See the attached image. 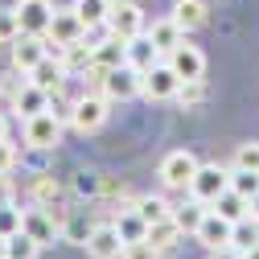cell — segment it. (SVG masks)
I'll return each mask as SVG.
<instances>
[{
  "label": "cell",
  "mask_w": 259,
  "mask_h": 259,
  "mask_svg": "<svg viewBox=\"0 0 259 259\" xmlns=\"http://www.w3.org/2000/svg\"><path fill=\"white\" fill-rule=\"evenodd\" d=\"M91 78H95V87H99V95H107V99H136V95H144V74L136 70V66H115V70H95L91 66Z\"/></svg>",
  "instance_id": "6da1fadb"
},
{
  "label": "cell",
  "mask_w": 259,
  "mask_h": 259,
  "mask_svg": "<svg viewBox=\"0 0 259 259\" xmlns=\"http://www.w3.org/2000/svg\"><path fill=\"white\" fill-rule=\"evenodd\" d=\"M107 95H82V99H74V107H70V127L74 132H99V127L107 123Z\"/></svg>",
  "instance_id": "7a4b0ae2"
},
{
  "label": "cell",
  "mask_w": 259,
  "mask_h": 259,
  "mask_svg": "<svg viewBox=\"0 0 259 259\" xmlns=\"http://www.w3.org/2000/svg\"><path fill=\"white\" fill-rule=\"evenodd\" d=\"M231 189V169H222V165H198V173H193L189 181V198H198V202H214L218 193Z\"/></svg>",
  "instance_id": "3957f363"
},
{
  "label": "cell",
  "mask_w": 259,
  "mask_h": 259,
  "mask_svg": "<svg viewBox=\"0 0 259 259\" xmlns=\"http://www.w3.org/2000/svg\"><path fill=\"white\" fill-rule=\"evenodd\" d=\"M193 173H198V156H193L189 148H177V152H169L165 160H160V181H165L169 189H189Z\"/></svg>",
  "instance_id": "277c9868"
},
{
  "label": "cell",
  "mask_w": 259,
  "mask_h": 259,
  "mask_svg": "<svg viewBox=\"0 0 259 259\" xmlns=\"http://www.w3.org/2000/svg\"><path fill=\"white\" fill-rule=\"evenodd\" d=\"M25 144L33 148H58L62 144V119L54 111H37L25 119Z\"/></svg>",
  "instance_id": "5b68a950"
},
{
  "label": "cell",
  "mask_w": 259,
  "mask_h": 259,
  "mask_svg": "<svg viewBox=\"0 0 259 259\" xmlns=\"http://www.w3.org/2000/svg\"><path fill=\"white\" fill-rule=\"evenodd\" d=\"M13 9H17V21H21V33H33V37L50 33V21H54L50 0H17Z\"/></svg>",
  "instance_id": "8992f818"
},
{
  "label": "cell",
  "mask_w": 259,
  "mask_h": 259,
  "mask_svg": "<svg viewBox=\"0 0 259 259\" xmlns=\"http://www.w3.org/2000/svg\"><path fill=\"white\" fill-rule=\"evenodd\" d=\"M107 33L111 37H119V41H132V37H140L144 33V13L132 5V0H127V5H115L111 13H107Z\"/></svg>",
  "instance_id": "52a82bcc"
},
{
  "label": "cell",
  "mask_w": 259,
  "mask_h": 259,
  "mask_svg": "<svg viewBox=\"0 0 259 259\" xmlns=\"http://www.w3.org/2000/svg\"><path fill=\"white\" fill-rule=\"evenodd\" d=\"M123 251V235L115 222H95L91 226V239H87V255L91 259H119Z\"/></svg>",
  "instance_id": "ba28073f"
},
{
  "label": "cell",
  "mask_w": 259,
  "mask_h": 259,
  "mask_svg": "<svg viewBox=\"0 0 259 259\" xmlns=\"http://www.w3.org/2000/svg\"><path fill=\"white\" fill-rule=\"evenodd\" d=\"M21 231L33 239L37 247H50L62 231H58V222H54V210H46V206H37V210H21Z\"/></svg>",
  "instance_id": "9c48e42d"
},
{
  "label": "cell",
  "mask_w": 259,
  "mask_h": 259,
  "mask_svg": "<svg viewBox=\"0 0 259 259\" xmlns=\"http://www.w3.org/2000/svg\"><path fill=\"white\" fill-rule=\"evenodd\" d=\"M181 78L169 62H156L152 70H144V99H177Z\"/></svg>",
  "instance_id": "30bf717a"
},
{
  "label": "cell",
  "mask_w": 259,
  "mask_h": 259,
  "mask_svg": "<svg viewBox=\"0 0 259 259\" xmlns=\"http://www.w3.org/2000/svg\"><path fill=\"white\" fill-rule=\"evenodd\" d=\"M231 231H235L231 218H222L218 210H206V218L198 222V231H193V235H198V243H202L206 251H218V247L231 243Z\"/></svg>",
  "instance_id": "8fae6325"
},
{
  "label": "cell",
  "mask_w": 259,
  "mask_h": 259,
  "mask_svg": "<svg viewBox=\"0 0 259 259\" xmlns=\"http://www.w3.org/2000/svg\"><path fill=\"white\" fill-rule=\"evenodd\" d=\"M66 78H70V70L62 66V58H54V54H46L33 70H29V82H37L41 91H50V95H62L66 91Z\"/></svg>",
  "instance_id": "7c38bea8"
},
{
  "label": "cell",
  "mask_w": 259,
  "mask_h": 259,
  "mask_svg": "<svg viewBox=\"0 0 259 259\" xmlns=\"http://www.w3.org/2000/svg\"><path fill=\"white\" fill-rule=\"evenodd\" d=\"M78 37H87V25H82V17H78L74 9H62V13H54L46 41H50V46H70V41H78Z\"/></svg>",
  "instance_id": "4fadbf2b"
},
{
  "label": "cell",
  "mask_w": 259,
  "mask_h": 259,
  "mask_svg": "<svg viewBox=\"0 0 259 259\" xmlns=\"http://www.w3.org/2000/svg\"><path fill=\"white\" fill-rule=\"evenodd\" d=\"M165 62L177 70V78H181V82H185V78H202V74H206V54H202L198 46H185V41H181L173 54H165Z\"/></svg>",
  "instance_id": "5bb4252c"
},
{
  "label": "cell",
  "mask_w": 259,
  "mask_h": 259,
  "mask_svg": "<svg viewBox=\"0 0 259 259\" xmlns=\"http://www.w3.org/2000/svg\"><path fill=\"white\" fill-rule=\"evenodd\" d=\"M50 54V46H46V37H33V33H21L17 41H13V70H21V74H29L37 66V62Z\"/></svg>",
  "instance_id": "9a60e30c"
},
{
  "label": "cell",
  "mask_w": 259,
  "mask_h": 259,
  "mask_svg": "<svg viewBox=\"0 0 259 259\" xmlns=\"http://www.w3.org/2000/svg\"><path fill=\"white\" fill-rule=\"evenodd\" d=\"M123 62H127V41H119L111 33L91 46V66L95 70H115V66H123Z\"/></svg>",
  "instance_id": "2e32d148"
},
{
  "label": "cell",
  "mask_w": 259,
  "mask_h": 259,
  "mask_svg": "<svg viewBox=\"0 0 259 259\" xmlns=\"http://www.w3.org/2000/svg\"><path fill=\"white\" fill-rule=\"evenodd\" d=\"M181 235H185V231L177 226V218L169 214V218H160V222H148V235H144V239H148L156 251H165V255H169V251L181 243Z\"/></svg>",
  "instance_id": "e0dca14e"
},
{
  "label": "cell",
  "mask_w": 259,
  "mask_h": 259,
  "mask_svg": "<svg viewBox=\"0 0 259 259\" xmlns=\"http://www.w3.org/2000/svg\"><path fill=\"white\" fill-rule=\"evenodd\" d=\"M156 62H160V50L152 46V37H148V33H140V37L127 41V66H136V70L144 74V70H152V66H156Z\"/></svg>",
  "instance_id": "ac0fdd59"
},
{
  "label": "cell",
  "mask_w": 259,
  "mask_h": 259,
  "mask_svg": "<svg viewBox=\"0 0 259 259\" xmlns=\"http://www.w3.org/2000/svg\"><path fill=\"white\" fill-rule=\"evenodd\" d=\"M148 37H152V46H156L160 54H173V50L185 41V29H181L173 17H165V21H156V25L148 29Z\"/></svg>",
  "instance_id": "d6986e66"
},
{
  "label": "cell",
  "mask_w": 259,
  "mask_h": 259,
  "mask_svg": "<svg viewBox=\"0 0 259 259\" xmlns=\"http://www.w3.org/2000/svg\"><path fill=\"white\" fill-rule=\"evenodd\" d=\"M17 111L29 119V115H37V111H50V91H41L37 82H25L21 91H17Z\"/></svg>",
  "instance_id": "ffe728a7"
},
{
  "label": "cell",
  "mask_w": 259,
  "mask_h": 259,
  "mask_svg": "<svg viewBox=\"0 0 259 259\" xmlns=\"http://www.w3.org/2000/svg\"><path fill=\"white\" fill-rule=\"evenodd\" d=\"M29 193H33V202H37V206L54 210V202H62V181H58L54 173H37L33 185H29Z\"/></svg>",
  "instance_id": "44dd1931"
},
{
  "label": "cell",
  "mask_w": 259,
  "mask_h": 259,
  "mask_svg": "<svg viewBox=\"0 0 259 259\" xmlns=\"http://www.w3.org/2000/svg\"><path fill=\"white\" fill-rule=\"evenodd\" d=\"M173 21L185 29V33H193V29L206 25V5H202V0H177V5H173Z\"/></svg>",
  "instance_id": "7402d4cb"
},
{
  "label": "cell",
  "mask_w": 259,
  "mask_h": 259,
  "mask_svg": "<svg viewBox=\"0 0 259 259\" xmlns=\"http://www.w3.org/2000/svg\"><path fill=\"white\" fill-rule=\"evenodd\" d=\"M206 202H198V198H189L185 206H173V218H177V226H181V231L185 235H193V231H198V222L206 218Z\"/></svg>",
  "instance_id": "603a6c76"
},
{
  "label": "cell",
  "mask_w": 259,
  "mask_h": 259,
  "mask_svg": "<svg viewBox=\"0 0 259 259\" xmlns=\"http://www.w3.org/2000/svg\"><path fill=\"white\" fill-rule=\"evenodd\" d=\"M210 210H218L222 218H231V222H239V218H247V198H239L235 189H226V193H218V198L210 202Z\"/></svg>",
  "instance_id": "cb8c5ba5"
},
{
  "label": "cell",
  "mask_w": 259,
  "mask_h": 259,
  "mask_svg": "<svg viewBox=\"0 0 259 259\" xmlns=\"http://www.w3.org/2000/svg\"><path fill=\"white\" fill-rule=\"evenodd\" d=\"M62 66H66L70 74L91 70V46H82V37H78V41H70V46H62Z\"/></svg>",
  "instance_id": "d4e9b609"
},
{
  "label": "cell",
  "mask_w": 259,
  "mask_h": 259,
  "mask_svg": "<svg viewBox=\"0 0 259 259\" xmlns=\"http://www.w3.org/2000/svg\"><path fill=\"white\" fill-rule=\"evenodd\" d=\"M259 243V218H239L235 222V231H231V247H239V251H247V247H255Z\"/></svg>",
  "instance_id": "484cf974"
},
{
  "label": "cell",
  "mask_w": 259,
  "mask_h": 259,
  "mask_svg": "<svg viewBox=\"0 0 259 259\" xmlns=\"http://www.w3.org/2000/svg\"><path fill=\"white\" fill-rule=\"evenodd\" d=\"M74 13L82 17V25H87V29H95V25H103V21H107L111 5H107V0H78Z\"/></svg>",
  "instance_id": "4316f807"
},
{
  "label": "cell",
  "mask_w": 259,
  "mask_h": 259,
  "mask_svg": "<svg viewBox=\"0 0 259 259\" xmlns=\"http://www.w3.org/2000/svg\"><path fill=\"white\" fill-rule=\"evenodd\" d=\"M119 235H123V243H136V239H144L148 235V222L140 218V210H127V214H119Z\"/></svg>",
  "instance_id": "83f0119b"
},
{
  "label": "cell",
  "mask_w": 259,
  "mask_h": 259,
  "mask_svg": "<svg viewBox=\"0 0 259 259\" xmlns=\"http://www.w3.org/2000/svg\"><path fill=\"white\" fill-rule=\"evenodd\" d=\"M136 210H140L144 222H160V218L173 214V206H169L165 198H156V193H148V198H136Z\"/></svg>",
  "instance_id": "f1b7e54d"
},
{
  "label": "cell",
  "mask_w": 259,
  "mask_h": 259,
  "mask_svg": "<svg viewBox=\"0 0 259 259\" xmlns=\"http://www.w3.org/2000/svg\"><path fill=\"white\" fill-rule=\"evenodd\" d=\"M231 189L239 193V198H255V193H259V173L255 169H231Z\"/></svg>",
  "instance_id": "f546056e"
},
{
  "label": "cell",
  "mask_w": 259,
  "mask_h": 259,
  "mask_svg": "<svg viewBox=\"0 0 259 259\" xmlns=\"http://www.w3.org/2000/svg\"><path fill=\"white\" fill-rule=\"evenodd\" d=\"M21 37V21H17V9H0V46H13Z\"/></svg>",
  "instance_id": "4dcf8cb0"
},
{
  "label": "cell",
  "mask_w": 259,
  "mask_h": 259,
  "mask_svg": "<svg viewBox=\"0 0 259 259\" xmlns=\"http://www.w3.org/2000/svg\"><path fill=\"white\" fill-rule=\"evenodd\" d=\"M33 255H37V243L29 239L25 231L9 235V259H33Z\"/></svg>",
  "instance_id": "1f68e13d"
},
{
  "label": "cell",
  "mask_w": 259,
  "mask_h": 259,
  "mask_svg": "<svg viewBox=\"0 0 259 259\" xmlns=\"http://www.w3.org/2000/svg\"><path fill=\"white\" fill-rule=\"evenodd\" d=\"M165 251H156L148 239H136V243H123V251H119V259H160Z\"/></svg>",
  "instance_id": "d6a6232c"
},
{
  "label": "cell",
  "mask_w": 259,
  "mask_h": 259,
  "mask_svg": "<svg viewBox=\"0 0 259 259\" xmlns=\"http://www.w3.org/2000/svg\"><path fill=\"white\" fill-rule=\"evenodd\" d=\"M235 169H255V173H259V140L235 148Z\"/></svg>",
  "instance_id": "836d02e7"
},
{
  "label": "cell",
  "mask_w": 259,
  "mask_h": 259,
  "mask_svg": "<svg viewBox=\"0 0 259 259\" xmlns=\"http://www.w3.org/2000/svg\"><path fill=\"white\" fill-rule=\"evenodd\" d=\"M177 99H181V103H202V99H206V82H202V78H185L181 91H177Z\"/></svg>",
  "instance_id": "e575fe53"
},
{
  "label": "cell",
  "mask_w": 259,
  "mask_h": 259,
  "mask_svg": "<svg viewBox=\"0 0 259 259\" xmlns=\"http://www.w3.org/2000/svg\"><path fill=\"white\" fill-rule=\"evenodd\" d=\"M17 231H21V210L9 202V206H0V235L9 239V235H17Z\"/></svg>",
  "instance_id": "d590c367"
},
{
  "label": "cell",
  "mask_w": 259,
  "mask_h": 259,
  "mask_svg": "<svg viewBox=\"0 0 259 259\" xmlns=\"http://www.w3.org/2000/svg\"><path fill=\"white\" fill-rule=\"evenodd\" d=\"M17 165V144H9V136L0 140V173H9Z\"/></svg>",
  "instance_id": "8d00e7d4"
},
{
  "label": "cell",
  "mask_w": 259,
  "mask_h": 259,
  "mask_svg": "<svg viewBox=\"0 0 259 259\" xmlns=\"http://www.w3.org/2000/svg\"><path fill=\"white\" fill-rule=\"evenodd\" d=\"M66 231H70V239H78V243H87V239H91V222H82V218H74V222L66 226Z\"/></svg>",
  "instance_id": "74e56055"
},
{
  "label": "cell",
  "mask_w": 259,
  "mask_h": 259,
  "mask_svg": "<svg viewBox=\"0 0 259 259\" xmlns=\"http://www.w3.org/2000/svg\"><path fill=\"white\" fill-rule=\"evenodd\" d=\"M210 259H243V251H239V247H231V243H226V247H218V251H210Z\"/></svg>",
  "instance_id": "f35d334b"
},
{
  "label": "cell",
  "mask_w": 259,
  "mask_h": 259,
  "mask_svg": "<svg viewBox=\"0 0 259 259\" xmlns=\"http://www.w3.org/2000/svg\"><path fill=\"white\" fill-rule=\"evenodd\" d=\"M13 202V181H9V173H0V206H9Z\"/></svg>",
  "instance_id": "ab89813d"
},
{
  "label": "cell",
  "mask_w": 259,
  "mask_h": 259,
  "mask_svg": "<svg viewBox=\"0 0 259 259\" xmlns=\"http://www.w3.org/2000/svg\"><path fill=\"white\" fill-rule=\"evenodd\" d=\"M247 214H251V218H259V193H255V198L247 202Z\"/></svg>",
  "instance_id": "60d3db41"
},
{
  "label": "cell",
  "mask_w": 259,
  "mask_h": 259,
  "mask_svg": "<svg viewBox=\"0 0 259 259\" xmlns=\"http://www.w3.org/2000/svg\"><path fill=\"white\" fill-rule=\"evenodd\" d=\"M243 259H259V243H255V247H247V251H243Z\"/></svg>",
  "instance_id": "b9f144b4"
},
{
  "label": "cell",
  "mask_w": 259,
  "mask_h": 259,
  "mask_svg": "<svg viewBox=\"0 0 259 259\" xmlns=\"http://www.w3.org/2000/svg\"><path fill=\"white\" fill-rule=\"evenodd\" d=\"M0 259H9V239L0 235Z\"/></svg>",
  "instance_id": "7bdbcfd3"
},
{
  "label": "cell",
  "mask_w": 259,
  "mask_h": 259,
  "mask_svg": "<svg viewBox=\"0 0 259 259\" xmlns=\"http://www.w3.org/2000/svg\"><path fill=\"white\" fill-rule=\"evenodd\" d=\"M5 136H9V119L0 115V140H5Z\"/></svg>",
  "instance_id": "ee69618b"
},
{
  "label": "cell",
  "mask_w": 259,
  "mask_h": 259,
  "mask_svg": "<svg viewBox=\"0 0 259 259\" xmlns=\"http://www.w3.org/2000/svg\"><path fill=\"white\" fill-rule=\"evenodd\" d=\"M107 5H111V9H115V5H127V0H107Z\"/></svg>",
  "instance_id": "f6af8a7d"
}]
</instances>
